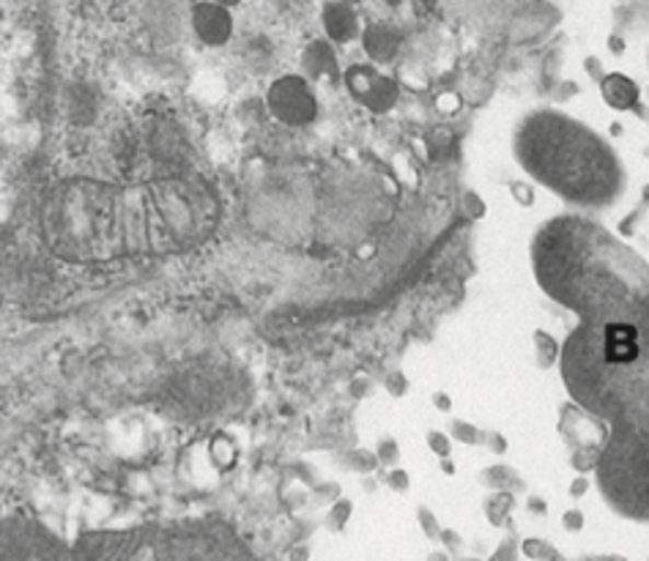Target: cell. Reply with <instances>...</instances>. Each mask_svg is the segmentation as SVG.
Listing matches in <instances>:
<instances>
[{"label":"cell","instance_id":"cell-1","mask_svg":"<svg viewBox=\"0 0 649 561\" xmlns=\"http://www.w3.org/2000/svg\"><path fill=\"white\" fill-rule=\"evenodd\" d=\"M537 285L581 324H633L649 340V264L625 242L578 214L554 217L532 242Z\"/></svg>","mask_w":649,"mask_h":561},{"label":"cell","instance_id":"cell-2","mask_svg":"<svg viewBox=\"0 0 649 561\" xmlns=\"http://www.w3.org/2000/svg\"><path fill=\"white\" fill-rule=\"evenodd\" d=\"M512 156L534 184L576 209H611L627 187L625 165L614 145L589 124L551 107L518 121Z\"/></svg>","mask_w":649,"mask_h":561},{"label":"cell","instance_id":"cell-3","mask_svg":"<svg viewBox=\"0 0 649 561\" xmlns=\"http://www.w3.org/2000/svg\"><path fill=\"white\" fill-rule=\"evenodd\" d=\"M559 367L570 400L609 424L649 378V340L638 326L622 320L578 324L561 342Z\"/></svg>","mask_w":649,"mask_h":561},{"label":"cell","instance_id":"cell-4","mask_svg":"<svg viewBox=\"0 0 649 561\" xmlns=\"http://www.w3.org/2000/svg\"><path fill=\"white\" fill-rule=\"evenodd\" d=\"M129 209L121 189L74 178L50 192L42 209L47 247L74 264H102L129 244Z\"/></svg>","mask_w":649,"mask_h":561},{"label":"cell","instance_id":"cell-5","mask_svg":"<svg viewBox=\"0 0 649 561\" xmlns=\"http://www.w3.org/2000/svg\"><path fill=\"white\" fill-rule=\"evenodd\" d=\"M594 474L600 495L616 515L649 523V378L636 386L609 422Z\"/></svg>","mask_w":649,"mask_h":561},{"label":"cell","instance_id":"cell-6","mask_svg":"<svg viewBox=\"0 0 649 561\" xmlns=\"http://www.w3.org/2000/svg\"><path fill=\"white\" fill-rule=\"evenodd\" d=\"M220 220V200L198 178H165L146 195V225L154 247L187 249Z\"/></svg>","mask_w":649,"mask_h":561},{"label":"cell","instance_id":"cell-7","mask_svg":"<svg viewBox=\"0 0 649 561\" xmlns=\"http://www.w3.org/2000/svg\"><path fill=\"white\" fill-rule=\"evenodd\" d=\"M559 435L570 446L572 471L581 474V477L598 471L600 452H603L605 439H609V424L603 419L583 411L581 406L570 400L559 408Z\"/></svg>","mask_w":649,"mask_h":561},{"label":"cell","instance_id":"cell-8","mask_svg":"<svg viewBox=\"0 0 649 561\" xmlns=\"http://www.w3.org/2000/svg\"><path fill=\"white\" fill-rule=\"evenodd\" d=\"M266 107L286 127H310L318 118V96L310 80L299 74L277 78L266 94Z\"/></svg>","mask_w":649,"mask_h":561},{"label":"cell","instance_id":"cell-9","mask_svg":"<svg viewBox=\"0 0 649 561\" xmlns=\"http://www.w3.org/2000/svg\"><path fill=\"white\" fill-rule=\"evenodd\" d=\"M0 561H69L56 537L36 523L18 521L0 526Z\"/></svg>","mask_w":649,"mask_h":561},{"label":"cell","instance_id":"cell-10","mask_svg":"<svg viewBox=\"0 0 649 561\" xmlns=\"http://www.w3.org/2000/svg\"><path fill=\"white\" fill-rule=\"evenodd\" d=\"M343 83H346L351 100L359 102L368 113H375V116L390 113L401 100V85L392 78H386V74H381L375 67H370V63L348 67L343 72Z\"/></svg>","mask_w":649,"mask_h":561},{"label":"cell","instance_id":"cell-11","mask_svg":"<svg viewBox=\"0 0 649 561\" xmlns=\"http://www.w3.org/2000/svg\"><path fill=\"white\" fill-rule=\"evenodd\" d=\"M193 31L204 45L222 47L231 42L233 36V17L225 7L217 3H198L193 7Z\"/></svg>","mask_w":649,"mask_h":561},{"label":"cell","instance_id":"cell-12","mask_svg":"<svg viewBox=\"0 0 649 561\" xmlns=\"http://www.w3.org/2000/svg\"><path fill=\"white\" fill-rule=\"evenodd\" d=\"M600 100L614 113H636L641 107V85L622 72L605 74L598 83Z\"/></svg>","mask_w":649,"mask_h":561},{"label":"cell","instance_id":"cell-13","mask_svg":"<svg viewBox=\"0 0 649 561\" xmlns=\"http://www.w3.org/2000/svg\"><path fill=\"white\" fill-rule=\"evenodd\" d=\"M302 67L313 80H337L340 78V67H337L335 50H332L329 42H324V39H315L304 47Z\"/></svg>","mask_w":649,"mask_h":561},{"label":"cell","instance_id":"cell-14","mask_svg":"<svg viewBox=\"0 0 649 561\" xmlns=\"http://www.w3.org/2000/svg\"><path fill=\"white\" fill-rule=\"evenodd\" d=\"M321 20H324L326 36L337 45H346L359 34V20L348 3H326Z\"/></svg>","mask_w":649,"mask_h":561},{"label":"cell","instance_id":"cell-15","mask_svg":"<svg viewBox=\"0 0 649 561\" xmlns=\"http://www.w3.org/2000/svg\"><path fill=\"white\" fill-rule=\"evenodd\" d=\"M401 34L390 25H370L362 34V47L375 63H390L401 50Z\"/></svg>","mask_w":649,"mask_h":561},{"label":"cell","instance_id":"cell-16","mask_svg":"<svg viewBox=\"0 0 649 561\" xmlns=\"http://www.w3.org/2000/svg\"><path fill=\"white\" fill-rule=\"evenodd\" d=\"M479 484L488 490H507V493H526V479L507 463H494V466L479 471Z\"/></svg>","mask_w":649,"mask_h":561},{"label":"cell","instance_id":"cell-17","mask_svg":"<svg viewBox=\"0 0 649 561\" xmlns=\"http://www.w3.org/2000/svg\"><path fill=\"white\" fill-rule=\"evenodd\" d=\"M515 506H518L515 493H507V490H490V493L483 499L485 521H488L494 528L510 526Z\"/></svg>","mask_w":649,"mask_h":561},{"label":"cell","instance_id":"cell-18","mask_svg":"<svg viewBox=\"0 0 649 561\" xmlns=\"http://www.w3.org/2000/svg\"><path fill=\"white\" fill-rule=\"evenodd\" d=\"M532 342H534V359H537L540 370H551V367H556V364H559L561 342L556 340L551 331L534 329L532 331Z\"/></svg>","mask_w":649,"mask_h":561},{"label":"cell","instance_id":"cell-19","mask_svg":"<svg viewBox=\"0 0 649 561\" xmlns=\"http://www.w3.org/2000/svg\"><path fill=\"white\" fill-rule=\"evenodd\" d=\"M521 556L529 561H565V556L559 553L551 539L543 537H526L521 539Z\"/></svg>","mask_w":649,"mask_h":561},{"label":"cell","instance_id":"cell-20","mask_svg":"<svg viewBox=\"0 0 649 561\" xmlns=\"http://www.w3.org/2000/svg\"><path fill=\"white\" fill-rule=\"evenodd\" d=\"M343 463H346L348 471L359 474V477H373L375 471L381 468L379 457H375L373 449H364V446H357V449L346 452L343 455Z\"/></svg>","mask_w":649,"mask_h":561},{"label":"cell","instance_id":"cell-21","mask_svg":"<svg viewBox=\"0 0 649 561\" xmlns=\"http://www.w3.org/2000/svg\"><path fill=\"white\" fill-rule=\"evenodd\" d=\"M447 433H450L452 441L466 446H483L485 444V433L477 428V424L466 422V419H450L447 424Z\"/></svg>","mask_w":649,"mask_h":561},{"label":"cell","instance_id":"cell-22","mask_svg":"<svg viewBox=\"0 0 649 561\" xmlns=\"http://www.w3.org/2000/svg\"><path fill=\"white\" fill-rule=\"evenodd\" d=\"M351 517H354V501L346 499V495H340V499L329 506V512H326V528L335 534H343L348 523H351Z\"/></svg>","mask_w":649,"mask_h":561},{"label":"cell","instance_id":"cell-23","mask_svg":"<svg viewBox=\"0 0 649 561\" xmlns=\"http://www.w3.org/2000/svg\"><path fill=\"white\" fill-rule=\"evenodd\" d=\"M373 452L386 471H390V468H397V463H401V444H397V439H392V435H381Z\"/></svg>","mask_w":649,"mask_h":561},{"label":"cell","instance_id":"cell-24","mask_svg":"<svg viewBox=\"0 0 649 561\" xmlns=\"http://www.w3.org/2000/svg\"><path fill=\"white\" fill-rule=\"evenodd\" d=\"M236 455H239L236 444H233L228 435H217V439L211 441V457H215L222 468H231L233 463H236Z\"/></svg>","mask_w":649,"mask_h":561},{"label":"cell","instance_id":"cell-25","mask_svg":"<svg viewBox=\"0 0 649 561\" xmlns=\"http://www.w3.org/2000/svg\"><path fill=\"white\" fill-rule=\"evenodd\" d=\"M417 523H419V528H422V534L430 539V542H439L444 526H441L439 517H436V512L430 510V506H425V504L417 506Z\"/></svg>","mask_w":649,"mask_h":561},{"label":"cell","instance_id":"cell-26","mask_svg":"<svg viewBox=\"0 0 649 561\" xmlns=\"http://www.w3.org/2000/svg\"><path fill=\"white\" fill-rule=\"evenodd\" d=\"M510 198L515 200L521 209H532V206L537 203V189H534V184L518 178V182H510Z\"/></svg>","mask_w":649,"mask_h":561},{"label":"cell","instance_id":"cell-27","mask_svg":"<svg viewBox=\"0 0 649 561\" xmlns=\"http://www.w3.org/2000/svg\"><path fill=\"white\" fill-rule=\"evenodd\" d=\"M381 482H384L386 488L392 490V493L403 495V493H408V490H412V474H408L406 468H390V471H384Z\"/></svg>","mask_w":649,"mask_h":561},{"label":"cell","instance_id":"cell-28","mask_svg":"<svg viewBox=\"0 0 649 561\" xmlns=\"http://www.w3.org/2000/svg\"><path fill=\"white\" fill-rule=\"evenodd\" d=\"M461 209H463V217H468V220H485V217H488V203H485L474 189H468V192L463 195Z\"/></svg>","mask_w":649,"mask_h":561},{"label":"cell","instance_id":"cell-29","mask_svg":"<svg viewBox=\"0 0 649 561\" xmlns=\"http://www.w3.org/2000/svg\"><path fill=\"white\" fill-rule=\"evenodd\" d=\"M425 441H428V449L433 452L436 457H452V439L450 433H444V430H428V435H425Z\"/></svg>","mask_w":649,"mask_h":561},{"label":"cell","instance_id":"cell-30","mask_svg":"<svg viewBox=\"0 0 649 561\" xmlns=\"http://www.w3.org/2000/svg\"><path fill=\"white\" fill-rule=\"evenodd\" d=\"M384 389H386V395H392V397H406L408 389H412V384H408V375L403 373V370H390V373L384 375Z\"/></svg>","mask_w":649,"mask_h":561},{"label":"cell","instance_id":"cell-31","mask_svg":"<svg viewBox=\"0 0 649 561\" xmlns=\"http://www.w3.org/2000/svg\"><path fill=\"white\" fill-rule=\"evenodd\" d=\"M518 553H521V542L515 537H507L496 545V550L490 553L488 561H518Z\"/></svg>","mask_w":649,"mask_h":561},{"label":"cell","instance_id":"cell-32","mask_svg":"<svg viewBox=\"0 0 649 561\" xmlns=\"http://www.w3.org/2000/svg\"><path fill=\"white\" fill-rule=\"evenodd\" d=\"M343 495V488L337 482H318L313 488V499L318 501V504H335L337 499Z\"/></svg>","mask_w":649,"mask_h":561},{"label":"cell","instance_id":"cell-33","mask_svg":"<svg viewBox=\"0 0 649 561\" xmlns=\"http://www.w3.org/2000/svg\"><path fill=\"white\" fill-rule=\"evenodd\" d=\"M439 542H441V550H447L452 559H455V556L463 550V537H461V531H455V528H444L439 537Z\"/></svg>","mask_w":649,"mask_h":561},{"label":"cell","instance_id":"cell-34","mask_svg":"<svg viewBox=\"0 0 649 561\" xmlns=\"http://www.w3.org/2000/svg\"><path fill=\"white\" fill-rule=\"evenodd\" d=\"M583 526H587V515H583L581 510H567L565 515H561V528L570 534H581Z\"/></svg>","mask_w":649,"mask_h":561},{"label":"cell","instance_id":"cell-35","mask_svg":"<svg viewBox=\"0 0 649 561\" xmlns=\"http://www.w3.org/2000/svg\"><path fill=\"white\" fill-rule=\"evenodd\" d=\"M483 446H488L490 455H496V457L507 455V449H510V444H507L505 433H496V430H490V433H485V444H483Z\"/></svg>","mask_w":649,"mask_h":561},{"label":"cell","instance_id":"cell-36","mask_svg":"<svg viewBox=\"0 0 649 561\" xmlns=\"http://www.w3.org/2000/svg\"><path fill=\"white\" fill-rule=\"evenodd\" d=\"M386 7L392 9H403V7H412L414 12H430V9L436 7V0H384Z\"/></svg>","mask_w":649,"mask_h":561},{"label":"cell","instance_id":"cell-37","mask_svg":"<svg viewBox=\"0 0 649 561\" xmlns=\"http://www.w3.org/2000/svg\"><path fill=\"white\" fill-rule=\"evenodd\" d=\"M589 488H592V479L576 474V479L570 482V490H567V493H570V499H583V495L589 493Z\"/></svg>","mask_w":649,"mask_h":561},{"label":"cell","instance_id":"cell-38","mask_svg":"<svg viewBox=\"0 0 649 561\" xmlns=\"http://www.w3.org/2000/svg\"><path fill=\"white\" fill-rule=\"evenodd\" d=\"M526 510H529V515H534V517H548V501H545L543 495H529Z\"/></svg>","mask_w":649,"mask_h":561},{"label":"cell","instance_id":"cell-39","mask_svg":"<svg viewBox=\"0 0 649 561\" xmlns=\"http://www.w3.org/2000/svg\"><path fill=\"white\" fill-rule=\"evenodd\" d=\"M348 389H351V395L357 397V400H362V397H368L370 389H373V381H370V378H354Z\"/></svg>","mask_w":649,"mask_h":561},{"label":"cell","instance_id":"cell-40","mask_svg":"<svg viewBox=\"0 0 649 561\" xmlns=\"http://www.w3.org/2000/svg\"><path fill=\"white\" fill-rule=\"evenodd\" d=\"M638 222H641V209L638 211H633L630 217H627V220H622V225H619V233L625 238H630V236H636V225Z\"/></svg>","mask_w":649,"mask_h":561},{"label":"cell","instance_id":"cell-41","mask_svg":"<svg viewBox=\"0 0 649 561\" xmlns=\"http://www.w3.org/2000/svg\"><path fill=\"white\" fill-rule=\"evenodd\" d=\"M430 402H433V408L439 413H450L452 411V397L447 395V391H433Z\"/></svg>","mask_w":649,"mask_h":561},{"label":"cell","instance_id":"cell-42","mask_svg":"<svg viewBox=\"0 0 649 561\" xmlns=\"http://www.w3.org/2000/svg\"><path fill=\"white\" fill-rule=\"evenodd\" d=\"M583 67H587L589 78H592L594 83H600V80L605 78V72H603V67H600V61H598V58H587V61H583Z\"/></svg>","mask_w":649,"mask_h":561},{"label":"cell","instance_id":"cell-43","mask_svg":"<svg viewBox=\"0 0 649 561\" xmlns=\"http://www.w3.org/2000/svg\"><path fill=\"white\" fill-rule=\"evenodd\" d=\"M561 85H565V89L556 91V102H567V100H570V96L578 94L576 83H561Z\"/></svg>","mask_w":649,"mask_h":561},{"label":"cell","instance_id":"cell-44","mask_svg":"<svg viewBox=\"0 0 649 561\" xmlns=\"http://www.w3.org/2000/svg\"><path fill=\"white\" fill-rule=\"evenodd\" d=\"M439 466H441V474H444V477H455V474H457V466H455V460H452V457H441Z\"/></svg>","mask_w":649,"mask_h":561},{"label":"cell","instance_id":"cell-45","mask_svg":"<svg viewBox=\"0 0 649 561\" xmlns=\"http://www.w3.org/2000/svg\"><path fill=\"white\" fill-rule=\"evenodd\" d=\"M288 556H291V561H310V548L308 545H297Z\"/></svg>","mask_w":649,"mask_h":561},{"label":"cell","instance_id":"cell-46","mask_svg":"<svg viewBox=\"0 0 649 561\" xmlns=\"http://www.w3.org/2000/svg\"><path fill=\"white\" fill-rule=\"evenodd\" d=\"M609 138H614V140L625 138V124H622V121H611L609 124Z\"/></svg>","mask_w":649,"mask_h":561},{"label":"cell","instance_id":"cell-47","mask_svg":"<svg viewBox=\"0 0 649 561\" xmlns=\"http://www.w3.org/2000/svg\"><path fill=\"white\" fill-rule=\"evenodd\" d=\"M609 47H611V52H614V56H625V42H622L619 36H611Z\"/></svg>","mask_w":649,"mask_h":561},{"label":"cell","instance_id":"cell-48","mask_svg":"<svg viewBox=\"0 0 649 561\" xmlns=\"http://www.w3.org/2000/svg\"><path fill=\"white\" fill-rule=\"evenodd\" d=\"M428 561H452V556L447 550H433V553H428Z\"/></svg>","mask_w":649,"mask_h":561},{"label":"cell","instance_id":"cell-49","mask_svg":"<svg viewBox=\"0 0 649 561\" xmlns=\"http://www.w3.org/2000/svg\"><path fill=\"white\" fill-rule=\"evenodd\" d=\"M592 561H630V559H625V556L619 553H605V556H592Z\"/></svg>","mask_w":649,"mask_h":561},{"label":"cell","instance_id":"cell-50","mask_svg":"<svg viewBox=\"0 0 649 561\" xmlns=\"http://www.w3.org/2000/svg\"><path fill=\"white\" fill-rule=\"evenodd\" d=\"M375 488H379V482H375L373 477H362V490H364V493H375Z\"/></svg>","mask_w":649,"mask_h":561},{"label":"cell","instance_id":"cell-51","mask_svg":"<svg viewBox=\"0 0 649 561\" xmlns=\"http://www.w3.org/2000/svg\"><path fill=\"white\" fill-rule=\"evenodd\" d=\"M211 3H217V7L231 9V7H236V3H242V0H211Z\"/></svg>","mask_w":649,"mask_h":561},{"label":"cell","instance_id":"cell-52","mask_svg":"<svg viewBox=\"0 0 649 561\" xmlns=\"http://www.w3.org/2000/svg\"><path fill=\"white\" fill-rule=\"evenodd\" d=\"M649 203V184H644L641 187V206Z\"/></svg>","mask_w":649,"mask_h":561},{"label":"cell","instance_id":"cell-53","mask_svg":"<svg viewBox=\"0 0 649 561\" xmlns=\"http://www.w3.org/2000/svg\"><path fill=\"white\" fill-rule=\"evenodd\" d=\"M452 561H483V559H477V556H455Z\"/></svg>","mask_w":649,"mask_h":561},{"label":"cell","instance_id":"cell-54","mask_svg":"<svg viewBox=\"0 0 649 561\" xmlns=\"http://www.w3.org/2000/svg\"><path fill=\"white\" fill-rule=\"evenodd\" d=\"M647 561H649V559H647Z\"/></svg>","mask_w":649,"mask_h":561}]
</instances>
